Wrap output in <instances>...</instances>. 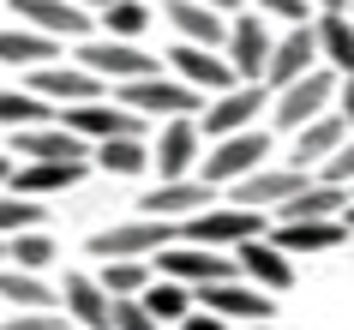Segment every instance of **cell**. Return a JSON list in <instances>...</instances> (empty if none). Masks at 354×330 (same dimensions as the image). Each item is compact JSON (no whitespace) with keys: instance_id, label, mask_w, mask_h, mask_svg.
I'll return each instance as SVG.
<instances>
[{"instance_id":"6da1fadb","label":"cell","mask_w":354,"mask_h":330,"mask_svg":"<svg viewBox=\"0 0 354 330\" xmlns=\"http://www.w3.org/2000/svg\"><path fill=\"white\" fill-rule=\"evenodd\" d=\"M264 156H270V138L252 127V132H234V138H216L210 156H198V174H205V186H241L246 174L264 168Z\"/></svg>"},{"instance_id":"7a4b0ae2","label":"cell","mask_w":354,"mask_h":330,"mask_svg":"<svg viewBox=\"0 0 354 330\" xmlns=\"http://www.w3.org/2000/svg\"><path fill=\"white\" fill-rule=\"evenodd\" d=\"M174 240H180V228H174V222L138 217V222H114V228H102V235L91 240V253L102 258V264H120V258H132V264H138V253H168Z\"/></svg>"},{"instance_id":"3957f363","label":"cell","mask_w":354,"mask_h":330,"mask_svg":"<svg viewBox=\"0 0 354 330\" xmlns=\"http://www.w3.org/2000/svg\"><path fill=\"white\" fill-rule=\"evenodd\" d=\"M180 235L192 246H246V240H264V210H241V204H228V210H198L192 222H180Z\"/></svg>"},{"instance_id":"277c9868","label":"cell","mask_w":354,"mask_h":330,"mask_svg":"<svg viewBox=\"0 0 354 330\" xmlns=\"http://www.w3.org/2000/svg\"><path fill=\"white\" fill-rule=\"evenodd\" d=\"M120 109L127 114H168V120H187L192 109H205V96L187 91L180 78H145V84H120Z\"/></svg>"},{"instance_id":"5b68a950","label":"cell","mask_w":354,"mask_h":330,"mask_svg":"<svg viewBox=\"0 0 354 330\" xmlns=\"http://www.w3.org/2000/svg\"><path fill=\"white\" fill-rule=\"evenodd\" d=\"M192 300H205L198 312H216V318H234V324H270V306L277 300H264V288H252V282H205V288H192Z\"/></svg>"},{"instance_id":"8992f818","label":"cell","mask_w":354,"mask_h":330,"mask_svg":"<svg viewBox=\"0 0 354 330\" xmlns=\"http://www.w3.org/2000/svg\"><path fill=\"white\" fill-rule=\"evenodd\" d=\"M78 66L91 78H114V84H145V78H156V60L138 55L132 42H78Z\"/></svg>"},{"instance_id":"52a82bcc","label":"cell","mask_w":354,"mask_h":330,"mask_svg":"<svg viewBox=\"0 0 354 330\" xmlns=\"http://www.w3.org/2000/svg\"><path fill=\"white\" fill-rule=\"evenodd\" d=\"M156 271L168 282H180V288H205V282H234V258L228 253H205V246H168L156 253Z\"/></svg>"},{"instance_id":"ba28073f","label":"cell","mask_w":354,"mask_h":330,"mask_svg":"<svg viewBox=\"0 0 354 330\" xmlns=\"http://www.w3.org/2000/svg\"><path fill=\"white\" fill-rule=\"evenodd\" d=\"M270 48H277V42L264 37L259 12H241V19L228 24V73H234V84H264Z\"/></svg>"},{"instance_id":"9c48e42d","label":"cell","mask_w":354,"mask_h":330,"mask_svg":"<svg viewBox=\"0 0 354 330\" xmlns=\"http://www.w3.org/2000/svg\"><path fill=\"white\" fill-rule=\"evenodd\" d=\"M12 12L24 19V30H37L48 42H84L91 37V12H78L73 0H12Z\"/></svg>"},{"instance_id":"30bf717a","label":"cell","mask_w":354,"mask_h":330,"mask_svg":"<svg viewBox=\"0 0 354 330\" xmlns=\"http://www.w3.org/2000/svg\"><path fill=\"white\" fill-rule=\"evenodd\" d=\"M336 102V78L330 73H306V78H295V84H288V91L277 96V127H288V132H300V127H313L318 114L330 109Z\"/></svg>"},{"instance_id":"8fae6325","label":"cell","mask_w":354,"mask_h":330,"mask_svg":"<svg viewBox=\"0 0 354 330\" xmlns=\"http://www.w3.org/2000/svg\"><path fill=\"white\" fill-rule=\"evenodd\" d=\"M60 127L73 132V138H96V145H109V138H138V114L127 109H109V102H78V109H60Z\"/></svg>"},{"instance_id":"7c38bea8","label":"cell","mask_w":354,"mask_h":330,"mask_svg":"<svg viewBox=\"0 0 354 330\" xmlns=\"http://www.w3.org/2000/svg\"><path fill=\"white\" fill-rule=\"evenodd\" d=\"M168 60H174V78L187 84V91L198 96H228V91H241L234 84V73H228V60H216L210 48H192V42H180V48H168Z\"/></svg>"},{"instance_id":"4fadbf2b","label":"cell","mask_w":354,"mask_h":330,"mask_svg":"<svg viewBox=\"0 0 354 330\" xmlns=\"http://www.w3.org/2000/svg\"><path fill=\"white\" fill-rule=\"evenodd\" d=\"M145 217L150 222H174V228H180V222H192L198 217V210H210V186L205 181H174V186H156V192H145Z\"/></svg>"},{"instance_id":"5bb4252c","label":"cell","mask_w":354,"mask_h":330,"mask_svg":"<svg viewBox=\"0 0 354 330\" xmlns=\"http://www.w3.org/2000/svg\"><path fill=\"white\" fill-rule=\"evenodd\" d=\"M12 150H19L24 163H91L84 138H73L60 120H48V127H24L19 138H12Z\"/></svg>"},{"instance_id":"9a60e30c","label":"cell","mask_w":354,"mask_h":330,"mask_svg":"<svg viewBox=\"0 0 354 330\" xmlns=\"http://www.w3.org/2000/svg\"><path fill=\"white\" fill-rule=\"evenodd\" d=\"M313 60H318V30H306V24H295L288 37L270 48V66H264V84H277V91H288L295 78L313 73Z\"/></svg>"},{"instance_id":"2e32d148","label":"cell","mask_w":354,"mask_h":330,"mask_svg":"<svg viewBox=\"0 0 354 330\" xmlns=\"http://www.w3.org/2000/svg\"><path fill=\"white\" fill-rule=\"evenodd\" d=\"M259 109H264V91H259V84H241V91L216 96V102L205 109V132H210V145H216V138H234V132H252Z\"/></svg>"},{"instance_id":"e0dca14e","label":"cell","mask_w":354,"mask_h":330,"mask_svg":"<svg viewBox=\"0 0 354 330\" xmlns=\"http://www.w3.org/2000/svg\"><path fill=\"white\" fill-rule=\"evenodd\" d=\"M234 271H241V282H252V288H288V282H295L288 253H277L270 240H246V246H234Z\"/></svg>"},{"instance_id":"ac0fdd59","label":"cell","mask_w":354,"mask_h":330,"mask_svg":"<svg viewBox=\"0 0 354 330\" xmlns=\"http://www.w3.org/2000/svg\"><path fill=\"white\" fill-rule=\"evenodd\" d=\"M150 163L162 168V186L187 181L192 163H198V127H192V120H168L162 138H156V150H150Z\"/></svg>"},{"instance_id":"d6986e66","label":"cell","mask_w":354,"mask_h":330,"mask_svg":"<svg viewBox=\"0 0 354 330\" xmlns=\"http://www.w3.org/2000/svg\"><path fill=\"white\" fill-rule=\"evenodd\" d=\"M30 96H42V102H96L102 96V78H91L84 66H37V78H30Z\"/></svg>"},{"instance_id":"ffe728a7","label":"cell","mask_w":354,"mask_h":330,"mask_svg":"<svg viewBox=\"0 0 354 330\" xmlns=\"http://www.w3.org/2000/svg\"><path fill=\"white\" fill-rule=\"evenodd\" d=\"M300 186H306L300 168H259V174H246V181L234 186V204H241V210H264V204H277V210H282Z\"/></svg>"},{"instance_id":"44dd1931","label":"cell","mask_w":354,"mask_h":330,"mask_svg":"<svg viewBox=\"0 0 354 330\" xmlns=\"http://www.w3.org/2000/svg\"><path fill=\"white\" fill-rule=\"evenodd\" d=\"M342 210H348V192H342V186L306 181L295 199L282 204V222H342Z\"/></svg>"},{"instance_id":"7402d4cb","label":"cell","mask_w":354,"mask_h":330,"mask_svg":"<svg viewBox=\"0 0 354 330\" xmlns=\"http://www.w3.org/2000/svg\"><path fill=\"white\" fill-rule=\"evenodd\" d=\"M66 312H73L84 330H114V300L102 294V282H91V276H66Z\"/></svg>"},{"instance_id":"603a6c76","label":"cell","mask_w":354,"mask_h":330,"mask_svg":"<svg viewBox=\"0 0 354 330\" xmlns=\"http://www.w3.org/2000/svg\"><path fill=\"white\" fill-rule=\"evenodd\" d=\"M168 19H174V30H180L192 48H210V55H216V42H228L223 12H210V6H198V0H174V6H168Z\"/></svg>"},{"instance_id":"cb8c5ba5","label":"cell","mask_w":354,"mask_h":330,"mask_svg":"<svg viewBox=\"0 0 354 330\" xmlns=\"http://www.w3.org/2000/svg\"><path fill=\"white\" fill-rule=\"evenodd\" d=\"M84 181V163H24L12 174L19 199H48V192H66V186Z\"/></svg>"},{"instance_id":"d4e9b609","label":"cell","mask_w":354,"mask_h":330,"mask_svg":"<svg viewBox=\"0 0 354 330\" xmlns=\"http://www.w3.org/2000/svg\"><path fill=\"white\" fill-rule=\"evenodd\" d=\"M342 222H282L277 228V253H330V246H342Z\"/></svg>"},{"instance_id":"484cf974","label":"cell","mask_w":354,"mask_h":330,"mask_svg":"<svg viewBox=\"0 0 354 330\" xmlns=\"http://www.w3.org/2000/svg\"><path fill=\"white\" fill-rule=\"evenodd\" d=\"M348 145V127H342V114H318L313 127H300V174H306V163H330L336 150Z\"/></svg>"},{"instance_id":"4316f807","label":"cell","mask_w":354,"mask_h":330,"mask_svg":"<svg viewBox=\"0 0 354 330\" xmlns=\"http://www.w3.org/2000/svg\"><path fill=\"white\" fill-rule=\"evenodd\" d=\"M318 55L330 60V73L354 78V19L348 12H324V24H318Z\"/></svg>"},{"instance_id":"83f0119b","label":"cell","mask_w":354,"mask_h":330,"mask_svg":"<svg viewBox=\"0 0 354 330\" xmlns=\"http://www.w3.org/2000/svg\"><path fill=\"white\" fill-rule=\"evenodd\" d=\"M60 42L37 37V30H0V60H12V66H55Z\"/></svg>"},{"instance_id":"f1b7e54d","label":"cell","mask_w":354,"mask_h":330,"mask_svg":"<svg viewBox=\"0 0 354 330\" xmlns=\"http://www.w3.org/2000/svg\"><path fill=\"white\" fill-rule=\"evenodd\" d=\"M6 258H12V271L37 276V271H48V264H55V240L42 235V228H24V235L6 240Z\"/></svg>"},{"instance_id":"f546056e","label":"cell","mask_w":354,"mask_h":330,"mask_svg":"<svg viewBox=\"0 0 354 330\" xmlns=\"http://www.w3.org/2000/svg\"><path fill=\"white\" fill-rule=\"evenodd\" d=\"M48 102L42 96H30V91H0V127H12V132H24V127H48Z\"/></svg>"},{"instance_id":"4dcf8cb0","label":"cell","mask_w":354,"mask_h":330,"mask_svg":"<svg viewBox=\"0 0 354 330\" xmlns=\"http://www.w3.org/2000/svg\"><path fill=\"white\" fill-rule=\"evenodd\" d=\"M0 300H12L19 312H55V306H48L55 294L42 288L37 276H24V271H0Z\"/></svg>"},{"instance_id":"1f68e13d","label":"cell","mask_w":354,"mask_h":330,"mask_svg":"<svg viewBox=\"0 0 354 330\" xmlns=\"http://www.w3.org/2000/svg\"><path fill=\"white\" fill-rule=\"evenodd\" d=\"M138 300H145V312L156 318V324H162V318H187V312H192V288L168 282V276H162V282H150V288L138 294Z\"/></svg>"},{"instance_id":"d6a6232c","label":"cell","mask_w":354,"mask_h":330,"mask_svg":"<svg viewBox=\"0 0 354 330\" xmlns=\"http://www.w3.org/2000/svg\"><path fill=\"white\" fill-rule=\"evenodd\" d=\"M145 288H150V271H145V264H132V258L102 264V294H109V300H138Z\"/></svg>"},{"instance_id":"836d02e7","label":"cell","mask_w":354,"mask_h":330,"mask_svg":"<svg viewBox=\"0 0 354 330\" xmlns=\"http://www.w3.org/2000/svg\"><path fill=\"white\" fill-rule=\"evenodd\" d=\"M96 168H109V174H138L150 168V150L138 138H109V145H96Z\"/></svg>"},{"instance_id":"e575fe53","label":"cell","mask_w":354,"mask_h":330,"mask_svg":"<svg viewBox=\"0 0 354 330\" xmlns=\"http://www.w3.org/2000/svg\"><path fill=\"white\" fill-rule=\"evenodd\" d=\"M102 24H109V42H120V37H138L150 24V12H145V0H109L102 6Z\"/></svg>"},{"instance_id":"d590c367","label":"cell","mask_w":354,"mask_h":330,"mask_svg":"<svg viewBox=\"0 0 354 330\" xmlns=\"http://www.w3.org/2000/svg\"><path fill=\"white\" fill-rule=\"evenodd\" d=\"M42 222V204H24V199H0V235H24Z\"/></svg>"},{"instance_id":"8d00e7d4","label":"cell","mask_w":354,"mask_h":330,"mask_svg":"<svg viewBox=\"0 0 354 330\" xmlns=\"http://www.w3.org/2000/svg\"><path fill=\"white\" fill-rule=\"evenodd\" d=\"M114 330H156V318L145 312V300H114Z\"/></svg>"},{"instance_id":"74e56055","label":"cell","mask_w":354,"mask_h":330,"mask_svg":"<svg viewBox=\"0 0 354 330\" xmlns=\"http://www.w3.org/2000/svg\"><path fill=\"white\" fill-rule=\"evenodd\" d=\"M324 186H342V192L354 186V145H342L330 163H324Z\"/></svg>"},{"instance_id":"f35d334b","label":"cell","mask_w":354,"mask_h":330,"mask_svg":"<svg viewBox=\"0 0 354 330\" xmlns=\"http://www.w3.org/2000/svg\"><path fill=\"white\" fill-rule=\"evenodd\" d=\"M0 330H60V312H12Z\"/></svg>"},{"instance_id":"ab89813d","label":"cell","mask_w":354,"mask_h":330,"mask_svg":"<svg viewBox=\"0 0 354 330\" xmlns=\"http://www.w3.org/2000/svg\"><path fill=\"white\" fill-rule=\"evenodd\" d=\"M259 12H277V19L300 24V19H306V0H259Z\"/></svg>"},{"instance_id":"60d3db41","label":"cell","mask_w":354,"mask_h":330,"mask_svg":"<svg viewBox=\"0 0 354 330\" xmlns=\"http://www.w3.org/2000/svg\"><path fill=\"white\" fill-rule=\"evenodd\" d=\"M180 330H228V324L216 318V312H187V318H180Z\"/></svg>"},{"instance_id":"b9f144b4","label":"cell","mask_w":354,"mask_h":330,"mask_svg":"<svg viewBox=\"0 0 354 330\" xmlns=\"http://www.w3.org/2000/svg\"><path fill=\"white\" fill-rule=\"evenodd\" d=\"M336 102H342V127H354V78L336 84Z\"/></svg>"},{"instance_id":"7bdbcfd3","label":"cell","mask_w":354,"mask_h":330,"mask_svg":"<svg viewBox=\"0 0 354 330\" xmlns=\"http://www.w3.org/2000/svg\"><path fill=\"white\" fill-rule=\"evenodd\" d=\"M198 6H210V12H234L241 0H198Z\"/></svg>"},{"instance_id":"ee69618b","label":"cell","mask_w":354,"mask_h":330,"mask_svg":"<svg viewBox=\"0 0 354 330\" xmlns=\"http://www.w3.org/2000/svg\"><path fill=\"white\" fill-rule=\"evenodd\" d=\"M318 6H324V12H342V6H348V0H318Z\"/></svg>"},{"instance_id":"f6af8a7d","label":"cell","mask_w":354,"mask_h":330,"mask_svg":"<svg viewBox=\"0 0 354 330\" xmlns=\"http://www.w3.org/2000/svg\"><path fill=\"white\" fill-rule=\"evenodd\" d=\"M342 228H354V199H348V210H342Z\"/></svg>"},{"instance_id":"bcb514c9","label":"cell","mask_w":354,"mask_h":330,"mask_svg":"<svg viewBox=\"0 0 354 330\" xmlns=\"http://www.w3.org/2000/svg\"><path fill=\"white\" fill-rule=\"evenodd\" d=\"M241 330H282V324H241Z\"/></svg>"},{"instance_id":"7dc6e473","label":"cell","mask_w":354,"mask_h":330,"mask_svg":"<svg viewBox=\"0 0 354 330\" xmlns=\"http://www.w3.org/2000/svg\"><path fill=\"white\" fill-rule=\"evenodd\" d=\"M73 6H109V0H73Z\"/></svg>"},{"instance_id":"c3c4849f","label":"cell","mask_w":354,"mask_h":330,"mask_svg":"<svg viewBox=\"0 0 354 330\" xmlns=\"http://www.w3.org/2000/svg\"><path fill=\"white\" fill-rule=\"evenodd\" d=\"M6 174H12V168H6V163H0V186H6Z\"/></svg>"},{"instance_id":"681fc988","label":"cell","mask_w":354,"mask_h":330,"mask_svg":"<svg viewBox=\"0 0 354 330\" xmlns=\"http://www.w3.org/2000/svg\"><path fill=\"white\" fill-rule=\"evenodd\" d=\"M0 258H6V246H0Z\"/></svg>"}]
</instances>
